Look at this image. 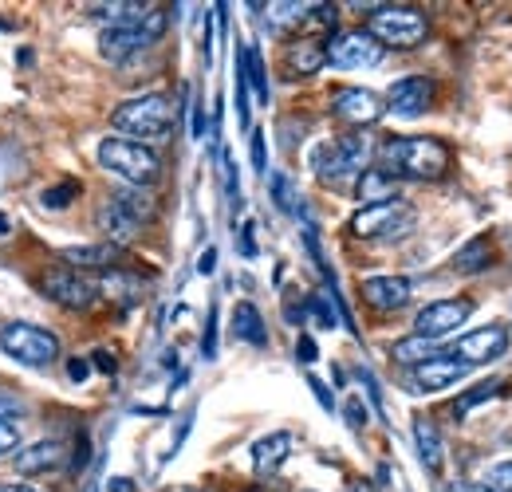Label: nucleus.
Wrapping results in <instances>:
<instances>
[{"label":"nucleus","instance_id":"obj_1","mask_svg":"<svg viewBox=\"0 0 512 492\" xmlns=\"http://www.w3.org/2000/svg\"><path fill=\"white\" fill-rule=\"evenodd\" d=\"M379 166L398 182V178H410V182H438L449 170V146L438 138H386L379 146Z\"/></svg>","mask_w":512,"mask_h":492},{"label":"nucleus","instance_id":"obj_2","mask_svg":"<svg viewBox=\"0 0 512 492\" xmlns=\"http://www.w3.org/2000/svg\"><path fill=\"white\" fill-rule=\"evenodd\" d=\"M99 166L115 178H123L134 189H146V185L158 182L162 174V162L150 146L142 142H130V138H103L99 142Z\"/></svg>","mask_w":512,"mask_h":492},{"label":"nucleus","instance_id":"obj_3","mask_svg":"<svg viewBox=\"0 0 512 492\" xmlns=\"http://www.w3.org/2000/svg\"><path fill=\"white\" fill-rule=\"evenodd\" d=\"M174 119H178V111L166 95H134L111 115V126L123 134H134L130 142H146V138H166Z\"/></svg>","mask_w":512,"mask_h":492},{"label":"nucleus","instance_id":"obj_4","mask_svg":"<svg viewBox=\"0 0 512 492\" xmlns=\"http://www.w3.org/2000/svg\"><path fill=\"white\" fill-rule=\"evenodd\" d=\"M367 36H375L383 48H414L426 40V16L410 4H375Z\"/></svg>","mask_w":512,"mask_h":492},{"label":"nucleus","instance_id":"obj_5","mask_svg":"<svg viewBox=\"0 0 512 492\" xmlns=\"http://www.w3.org/2000/svg\"><path fill=\"white\" fill-rule=\"evenodd\" d=\"M0 351L24 367H52L60 359V339L36 323H4L0 327Z\"/></svg>","mask_w":512,"mask_h":492},{"label":"nucleus","instance_id":"obj_6","mask_svg":"<svg viewBox=\"0 0 512 492\" xmlns=\"http://www.w3.org/2000/svg\"><path fill=\"white\" fill-rule=\"evenodd\" d=\"M367 158H371V142L367 134H343V138H331L320 142L312 150V166L323 182H339L347 174H363L367 170Z\"/></svg>","mask_w":512,"mask_h":492},{"label":"nucleus","instance_id":"obj_7","mask_svg":"<svg viewBox=\"0 0 512 492\" xmlns=\"http://www.w3.org/2000/svg\"><path fill=\"white\" fill-rule=\"evenodd\" d=\"M414 229V209L406 201H383V205H363L351 217V233L363 241H394Z\"/></svg>","mask_w":512,"mask_h":492},{"label":"nucleus","instance_id":"obj_8","mask_svg":"<svg viewBox=\"0 0 512 492\" xmlns=\"http://www.w3.org/2000/svg\"><path fill=\"white\" fill-rule=\"evenodd\" d=\"M162 32H166V12H162V8H150L138 24H127V28H103V36H99V52H103L111 63H123L127 56H134V52L150 48Z\"/></svg>","mask_w":512,"mask_h":492},{"label":"nucleus","instance_id":"obj_9","mask_svg":"<svg viewBox=\"0 0 512 492\" xmlns=\"http://www.w3.org/2000/svg\"><path fill=\"white\" fill-rule=\"evenodd\" d=\"M40 288H44V296H48L52 304H60V308H67V311H83L99 300V284H95L91 276H83L79 268H71V264H52V268L44 272Z\"/></svg>","mask_w":512,"mask_h":492},{"label":"nucleus","instance_id":"obj_10","mask_svg":"<svg viewBox=\"0 0 512 492\" xmlns=\"http://www.w3.org/2000/svg\"><path fill=\"white\" fill-rule=\"evenodd\" d=\"M505 351H509V327L505 323H485V327L461 335L446 355L457 359L461 367H485V363H497Z\"/></svg>","mask_w":512,"mask_h":492},{"label":"nucleus","instance_id":"obj_11","mask_svg":"<svg viewBox=\"0 0 512 492\" xmlns=\"http://www.w3.org/2000/svg\"><path fill=\"white\" fill-rule=\"evenodd\" d=\"M386 56V48L367 36V32H339L327 40V63L339 67V71H367V67H379Z\"/></svg>","mask_w":512,"mask_h":492},{"label":"nucleus","instance_id":"obj_12","mask_svg":"<svg viewBox=\"0 0 512 492\" xmlns=\"http://www.w3.org/2000/svg\"><path fill=\"white\" fill-rule=\"evenodd\" d=\"M469 315H473V300H438V304H426V308L418 311V319H414V335L438 343V339L453 335L461 323H469Z\"/></svg>","mask_w":512,"mask_h":492},{"label":"nucleus","instance_id":"obj_13","mask_svg":"<svg viewBox=\"0 0 512 492\" xmlns=\"http://www.w3.org/2000/svg\"><path fill=\"white\" fill-rule=\"evenodd\" d=\"M434 79H426V75H406V79H398L390 91H386V111L390 115H398V119H418V115H426L430 111V103H434Z\"/></svg>","mask_w":512,"mask_h":492},{"label":"nucleus","instance_id":"obj_14","mask_svg":"<svg viewBox=\"0 0 512 492\" xmlns=\"http://www.w3.org/2000/svg\"><path fill=\"white\" fill-rule=\"evenodd\" d=\"M331 111H335V119H343L347 126H371L386 115V103L383 95H375L367 87H339L331 95Z\"/></svg>","mask_w":512,"mask_h":492},{"label":"nucleus","instance_id":"obj_15","mask_svg":"<svg viewBox=\"0 0 512 492\" xmlns=\"http://www.w3.org/2000/svg\"><path fill=\"white\" fill-rule=\"evenodd\" d=\"M64 441H56V437H44V441H36V445H28V449H16V473L20 477H40V473H52V469H60L64 465Z\"/></svg>","mask_w":512,"mask_h":492},{"label":"nucleus","instance_id":"obj_16","mask_svg":"<svg viewBox=\"0 0 512 492\" xmlns=\"http://www.w3.org/2000/svg\"><path fill=\"white\" fill-rule=\"evenodd\" d=\"M410 280L402 276H371L363 280V300L371 304L375 311H402L410 304Z\"/></svg>","mask_w":512,"mask_h":492},{"label":"nucleus","instance_id":"obj_17","mask_svg":"<svg viewBox=\"0 0 512 492\" xmlns=\"http://www.w3.org/2000/svg\"><path fill=\"white\" fill-rule=\"evenodd\" d=\"M465 370L457 359H449V355H438V359H430V363H422V367H414V390H446L453 382H461L465 378Z\"/></svg>","mask_w":512,"mask_h":492},{"label":"nucleus","instance_id":"obj_18","mask_svg":"<svg viewBox=\"0 0 512 492\" xmlns=\"http://www.w3.org/2000/svg\"><path fill=\"white\" fill-rule=\"evenodd\" d=\"M414 441H418V457H422L426 473L438 477V473L446 469V449H442V433H438L430 414H418V418H414Z\"/></svg>","mask_w":512,"mask_h":492},{"label":"nucleus","instance_id":"obj_19","mask_svg":"<svg viewBox=\"0 0 512 492\" xmlns=\"http://www.w3.org/2000/svg\"><path fill=\"white\" fill-rule=\"evenodd\" d=\"M95 221H99V229H103V237H107V245H127V241H134L138 233H142V225L130 217V213H123L111 197L99 205V213H95Z\"/></svg>","mask_w":512,"mask_h":492},{"label":"nucleus","instance_id":"obj_20","mask_svg":"<svg viewBox=\"0 0 512 492\" xmlns=\"http://www.w3.org/2000/svg\"><path fill=\"white\" fill-rule=\"evenodd\" d=\"M119 260H123V248L119 245H75L64 252V264L71 268H103V272H111V268H119Z\"/></svg>","mask_w":512,"mask_h":492},{"label":"nucleus","instance_id":"obj_21","mask_svg":"<svg viewBox=\"0 0 512 492\" xmlns=\"http://www.w3.org/2000/svg\"><path fill=\"white\" fill-rule=\"evenodd\" d=\"M292 453V433H268L253 445V469L256 473H276Z\"/></svg>","mask_w":512,"mask_h":492},{"label":"nucleus","instance_id":"obj_22","mask_svg":"<svg viewBox=\"0 0 512 492\" xmlns=\"http://www.w3.org/2000/svg\"><path fill=\"white\" fill-rule=\"evenodd\" d=\"M355 197L367 201V205H383V201H394L398 197V182L386 174L383 166H367L355 182Z\"/></svg>","mask_w":512,"mask_h":492},{"label":"nucleus","instance_id":"obj_23","mask_svg":"<svg viewBox=\"0 0 512 492\" xmlns=\"http://www.w3.org/2000/svg\"><path fill=\"white\" fill-rule=\"evenodd\" d=\"M323 63H327V44L316 36H304V40H292L288 44V67L292 75H316Z\"/></svg>","mask_w":512,"mask_h":492},{"label":"nucleus","instance_id":"obj_24","mask_svg":"<svg viewBox=\"0 0 512 492\" xmlns=\"http://www.w3.org/2000/svg\"><path fill=\"white\" fill-rule=\"evenodd\" d=\"M233 335H237L241 343H249V347H268V327H264V315H260L256 304L241 300V304L233 308Z\"/></svg>","mask_w":512,"mask_h":492},{"label":"nucleus","instance_id":"obj_25","mask_svg":"<svg viewBox=\"0 0 512 492\" xmlns=\"http://www.w3.org/2000/svg\"><path fill=\"white\" fill-rule=\"evenodd\" d=\"M493 260H497V252H493V241H489V237H473L469 245H465L461 252H457V256H453V268H457L461 276H477V272L493 268Z\"/></svg>","mask_w":512,"mask_h":492},{"label":"nucleus","instance_id":"obj_26","mask_svg":"<svg viewBox=\"0 0 512 492\" xmlns=\"http://www.w3.org/2000/svg\"><path fill=\"white\" fill-rule=\"evenodd\" d=\"M111 201H115L123 213H130L138 225H150V221H154V213H158V201H154L146 189H134V185L115 189V193H111Z\"/></svg>","mask_w":512,"mask_h":492},{"label":"nucleus","instance_id":"obj_27","mask_svg":"<svg viewBox=\"0 0 512 492\" xmlns=\"http://www.w3.org/2000/svg\"><path fill=\"white\" fill-rule=\"evenodd\" d=\"M256 12H264V20H268V28H276V32H284V28H296V24H304L308 20V8L312 4H296V0H280V4H253Z\"/></svg>","mask_w":512,"mask_h":492},{"label":"nucleus","instance_id":"obj_28","mask_svg":"<svg viewBox=\"0 0 512 492\" xmlns=\"http://www.w3.org/2000/svg\"><path fill=\"white\" fill-rule=\"evenodd\" d=\"M146 12H150V4H138V0H115V4H95V8H91V16L107 20V28H127V24H138Z\"/></svg>","mask_w":512,"mask_h":492},{"label":"nucleus","instance_id":"obj_29","mask_svg":"<svg viewBox=\"0 0 512 492\" xmlns=\"http://www.w3.org/2000/svg\"><path fill=\"white\" fill-rule=\"evenodd\" d=\"M438 355H446V351L434 339H422V335H410V339H398L394 343V359L406 363V367H422V363H430Z\"/></svg>","mask_w":512,"mask_h":492},{"label":"nucleus","instance_id":"obj_30","mask_svg":"<svg viewBox=\"0 0 512 492\" xmlns=\"http://www.w3.org/2000/svg\"><path fill=\"white\" fill-rule=\"evenodd\" d=\"M99 292H103V296H115V300H123V304H134V300L142 296V284H138L130 272H119V268H111V272H103V280H99Z\"/></svg>","mask_w":512,"mask_h":492},{"label":"nucleus","instance_id":"obj_31","mask_svg":"<svg viewBox=\"0 0 512 492\" xmlns=\"http://www.w3.org/2000/svg\"><path fill=\"white\" fill-rule=\"evenodd\" d=\"M501 390H505V382H501V378H489V382H481V386H473V390H465V394H461V398L453 402V418L461 422V418H465V414H469L473 406H481V402H489V398H497Z\"/></svg>","mask_w":512,"mask_h":492},{"label":"nucleus","instance_id":"obj_32","mask_svg":"<svg viewBox=\"0 0 512 492\" xmlns=\"http://www.w3.org/2000/svg\"><path fill=\"white\" fill-rule=\"evenodd\" d=\"M245 75L253 83L256 103H268V75H264V60H260V48H245Z\"/></svg>","mask_w":512,"mask_h":492},{"label":"nucleus","instance_id":"obj_33","mask_svg":"<svg viewBox=\"0 0 512 492\" xmlns=\"http://www.w3.org/2000/svg\"><path fill=\"white\" fill-rule=\"evenodd\" d=\"M79 189H83V185L75 182V178H67V182H60V185H48V189L40 193V201H44V209H67V205L79 197Z\"/></svg>","mask_w":512,"mask_h":492},{"label":"nucleus","instance_id":"obj_34","mask_svg":"<svg viewBox=\"0 0 512 492\" xmlns=\"http://www.w3.org/2000/svg\"><path fill=\"white\" fill-rule=\"evenodd\" d=\"M272 201H276L280 213H300L296 193H292V182H288L284 174H272Z\"/></svg>","mask_w":512,"mask_h":492},{"label":"nucleus","instance_id":"obj_35","mask_svg":"<svg viewBox=\"0 0 512 492\" xmlns=\"http://www.w3.org/2000/svg\"><path fill=\"white\" fill-rule=\"evenodd\" d=\"M485 489L512 492V461H497V465L485 473Z\"/></svg>","mask_w":512,"mask_h":492},{"label":"nucleus","instance_id":"obj_36","mask_svg":"<svg viewBox=\"0 0 512 492\" xmlns=\"http://www.w3.org/2000/svg\"><path fill=\"white\" fill-rule=\"evenodd\" d=\"M201 359H217V304L209 308V323H205V335H201Z\"/></svg>","mask_w":512,"mask_h":492},{"label":"nucleus","instance_id":"obj_37","mask_svg":"<svg viewBox=\"0 0 512 492\" xmlns=\"http://www.w3.org/2000/svg\"><path fill=\"white\" fill-rule=\"evenodd\" d=\"M87 465H91V437H87V433H79V437H75V453H71V473L79 477Z\"/></svg>","mask_w":512,"mask_h":492},{"label":"nucleus","instance_id":"obj_38","mask_svg":"<svg viewBox=\"0 0 512 492\" xmlns=\"http://www.w3.org/2000/svg\"><path fill=\"white\" fill-rule=\"evenodd\" d=\"M335 16H339L335 4H312L304 24H312V28H335Z\"/></svg>","mask_w":512,"mask_h":492},{"label":"nucleus","instance_id":"obj_39","mask_svg":"<svg viewBox=\"0 0 512 492\" xmlns=\"http://www.w3.org/2000/svg\"><path fill=\"white\" fill-rule=\"evenodd\" d=\"M225 189H229V205L241 209V178H237V162L225 154Z\"/></svg>","mask_w":512,"mask_h":492},{"label":"nucleus","instance_id":"obj_40","mask_svg":"<svg viewBox=\"0 0 512 492\" xmlns=\"http://www.w3.org/2000/svg\"><path fill=\"white\" fill-rule=\"evenodd\" d=\"M308 308H312V315H316V323H320V327H335V311L327 308V300H323L320 292H312V296H308Z\"/></svg>","mask_w":512,"mask_h":492},{"label":"nucleus","instance_id":"obj_41","mask_svg":"<svg viewBox=\"0 0 512 492\" xmlns=\"http://www.w3.org/2000/svg\"><path fill=\"white\" fill-rule=\"evenodd\" d=\"M16 418H24V402L12 398V394H0V422H12L16 426Z\"/></svg>","mask_w":512,"mask_h":492},{"label":"nucleus","instance_id":"obj_42","mask_svg":"<svg viewBox=\"0 0 512 492\" xmlns=\"http://www.w3.org/2000/svg\"><path fill=\"white\" fill-rule=\"evenodd\" d=\"M237 248H241V256L245 260H256V225H241V233H237Z\"/></svg>","mask_w":512,"mask_h":492},{"label":"nucleus","instance_id":"obj_43","mask_svg":"<svg viewBox=\"0 0 512 492\" xmlns=\"http://www.w3.org/2000/svg\"><path fill=\"white\" fill-rule=\"evenodd\" d=\"M87 363H91V367L99 370V374H115V370H119V359H115V355H111L107 347H99V351H91V359H87Z\"/></svg>","mask_w":512,"mask_h":492},{"label":"nucleus","instance_id":"obj_44","mask_svg":"<svg viewBox=\"0 0 512 492\" xmlns=\"http://www.w3.org/2000/svg\"><path fill=\"white\" fill-rule=\"evenodd\" d=\"M296 359H300L304 367H312V363L320 359V347H316V339H312V335H300V343H296Z\"/></svg>","mask_w":512,"mask_h":492},{"label":"nucleus","instance_id":"obj_45","mask_svg":"<svg viewBox=\"0 0 512 492\" xmlns=\"http://www.w3.org/2000/svg\"><path fill=\"white\" fill-rule=\"evenodd\" d=\"M343 414H347V426H351V430H363V426H367V406H363L359 398H351V402L343 406Z\"/></svg>","mask_w":512,"mask_h":492},{"label":"nucleus","instance_id":"obj_46","mask_svg":"<svg viewBox=\"0 0 512 492\" xmlns=\"http://www.w3.org/2000/svg\"><path fill=\"white\" fill-rule=\"evenodd\" d=\"M253 170L268 174V150H264V130H253Z\"/></svg>","mask_w":512,"mask_h":492},{"label":"nucleus","instance_id":"obj_47","mask_svg":"<svg viewBox=\"0 0 512 492\" xmlns=\"http://www.w3.org/2000/svg\"><path fill=\"white\" fill-rule=\"evenodd\" d=\"M12 449H20V430L12 422H0V457L12 453Z\"/></svg>","mask_w":512,"mask_h":492},{"label":"nucleus","instance_id":"obj_48","mask_svg":"<svg viewBox=\"0 0 512 492\" xmlns=\"http://www.w3.org/2000/svg\"><path fill=\"white\" fill-rule=\"evenodd\" d=\"M308 386H312V394H316V402H320L323 410L331 414V410H335V394L327 390V382H320V378H308Z\"/></svg>","mask_w":512,"mask_h":492},{"label":"nucleus","instance_id":"obj_49","mask_svg":"<svg viewBox=\"0 0 512 492\" xmlns=\"http://www.w3.org/2000/svg\"><path fill=\"white\" fill-rule=\"evenodd\" d=\"M359 378H363V386H367V394H371L375 410L383 414V394H379V382H375V374H371V370H359Z\"/></svg>","mask_w":512,"mask_h":492},{"label":"nucleus","instance_id":"obj_50","mask_svg":"<svg viewBox=\"0 0 512 492\" xmlns=\"http://www.w3.org/2000/svg\"><path fill=\"white\" fill-rule=\"evenodd\" d=\"M87 374H91V363H87V359H71V363H67V378H71V382H87Z\"/></svg>","mask_w":512,"mask_h":492},{"label":"nucleus","instance_id":"obj_51","mask_svg":"<svg viewBox=\"0 0 512 492\" xmlns=\"http://www.w3.org/2000/svg\"><path fill=\"white\" fill-rule=\"evenodd\" d=\"M213 268H217V248H205L201 260H197V272L201 276H213Z\"/></svg>","mask_w":512,"mask_h":492},{"label":"nucleus","instance_id":"obj_52","mask_svg":"<svg viewBox=\"0 0 512 492\" xmlns=\"http://www.w3.org/2000/svg\"><path fill=\"white\" fill-rule=\"evenodd\" d=\"M107 492H134V481H130V477H111V481H107Z\"/></svg>","mask_w":512,"mask_h":492},{"label":"nucleus","instance_id":"obj_53","mask_svg":"<svg viewBox=\"0 0 512 492\" xmlns=\"http://www.w3.org/2000/svg\"><path fill=\"white\" fill-rule=\"evenodd\" d=\"M449 492H493V489H485V485H465V481H453V489Z\"/></svg>","mask_w":512,"mask_h":492},{"label":"nucleus","instance_id":"obj_54","mask_svg":"<svg viewBox=\"0 0 512 492\" xmlns=\"http://www.w3.org/2000/svg\"><path fill=\"white\" fill-rule=\"evenodd\" d=\"M347 492H375V485H371V481H355Z\"/></svg>","mask_w":512,"mask_h":492},{"label":"nucleus","instance_id":"obj_55","mask_svg":"<svg viewBox=\"0 0 512 492\" xmlns=\"http://www.w3.org/2000/svg\"><path fill=\"white\" fill-rule=\"evenodd\" d=\"M0 492H36V489H28V485H4Z\"/></svg>","mask_w":512,"mask_h":492},{"label":"nucleus","instance_id":"obj_56","mask_svg":"<svg viewBox=\"0 0 512 492\" xmlns=\"http://www.w3.org/2000/svg\"><path fill=\"white\" fill-rule=\"evenodd\" d=\"M4 233H8V221H4V217H0V237H4Z\"/></svg>","mask_w":512,"mask_h":492},{"label":"nucleus","instance_id":"obj_57","mask_svg":"<svg viewBox=\"0 0 512 492\" xmlns=\"http://www.w3.org/2000/svg\"><path fill=\"white\" fill-rule=\"evenodd\" d=\"M190 492H205V489H190Z\"/></svg>","mask_w":512,"mask_h":492}]
</instances>
